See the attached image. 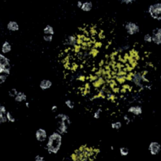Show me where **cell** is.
Wrapping results in <instances>:
<instances>
[{
	"label": "cell",
	"instance_id": "obj_1",
	"mask_svg": "<svg viewBox=\"0 0 161 161\" xmlns=\"http://www.w3.org/2000/svg\"><path fill=\"white\" fill-rule=\"evenodd\" d=\"M62 140V134L57 131L51 134L48 139L46 144L48 151L51 154H57L61 147Z\"/></svg>",
	"mask_w": 161,
	"mask_h": 161
},
{
	"label": "cell",
	"instance_id": "obj_2",
	"mask_svg": "<svg viewBox=\"0 0 161 161\" xmlns=\"http://www.w3.org/2000/svg\"><path fill=\"white\" fill-rule=\"evenodd\" d=\"M57 121V131L63 134L68 132L69 125L71 123L70 118L64 114H59L56 116Z\"/></svg>",
	"mask_w": 161,
	"mask_h": 161
},
{
	"label": "cell",
	"instance_id": "obj_3",
	"mask_svg": "<svg viewBox=\"0 0 161 161\" xmlns=\"http://www.w3.org/2000/svg\"><path fill=\"white\" fill-rule=\"evenodd\" d=\"M147 14L153 20L161 21V1L151 4L147 8Z\"/></svg>",
	"mask_w": 161,
	"mask_h": 161
},
{
	"label": "cell",
	"instance_id": "obj_4",
	"mask_svg": "<svg viewBox=\"0 0 161 161\" xmlns=\"http://www.w3.org/2000/svg\"><path fill=\"white\" fill-rule=\"evenodd\" d=\"M0 68L3 69V74L10 75L11 71L10 60L4 54L0 53Z\"/></svg>",
	"mask_w": 161,
	"mask_h": 161
},
{
	"label": "cell",
	"instance_id": "obj_5",
	"mask_svg": "<svg viewBox=\"0 0 161 161\" xmlns=\"http://www.w3.org/2000/svg\"><path fill=\"white\" fill-rule=\"evenodd\" d=\"M124 26L127 34L129 35H136L140 32V26L134 22H127Z\"/></svg>",
	"mask_w": 161,
	"mask_h": 161
},
{
	"label": "cell",
	"instance_id": "obj_6",
	"mask_svg": "<svg viewBox=\"0 0 161 161\" xmlns=\"http://www.w3.org/2000/svg\"><path fill=\"white\" fill-rule=\"evenodd\" d=\"M131 80L136 87L142 88L143 86V83L145 79L144 76L140 73L137 72L133 75Z\"/></svg>",
	"mask_w": 161,
	"mask_h": 161
},
{
	"label": "cell",
	"instance_id": "obj_7",
	"mask_svg": "<svg viewBox=\"0 0 161 161\" xmlns=\"http://www.w3.org/2000/svg\"><path fill=\"white\" fill-rule=\"evenodd\" d=\"M152 43L156 45H161V27L156 28L153 30L152 34Z\"/></svg>",
	"mask_w": 161,
	"mask_h": 161
},
{
	"label": "cell",
	"instance_id": "obj_8",
	"mask_svg": "<svg viewBox=\"0 0 161 161\" xmlns=\"http://www.w3.org/2000/svg\"><path fill=\"white\" fill-rule=\"evenodd\" d=\"M149 151L153 155H155L158 154L161 150V145L157 141H152L149 144Z\"/></svg>",
	"mask_w": 161,
	"mask_h": 161
},
{
	"label": "cell",
	"instance_id": "obj_9",
	"mask_svg": "<svg viewBox=\"0 0 161 161\" xmlns=\"http://www.w3.org/2000/svg\"><path fill=\"white\" fill-rule=\"evenodd\" d=\"M35 139L38 142H43L47 139V133L46 130L43 128H39L35 133Z\"/></svg>",
	"mask_w": 161,
	"mask_h": 161
},
{
	"label": "cell",
	"instance_id": "obj_10",
	"mask_svg": "<svg viewBox=\"0 0 161 161\" xmlns=\"http://www.w3.org/2000/svg\"><path fill=\"white\" fill-rule=\"evenodd\" d=\"M128 112L135 116H139L142 114V107L139 105L130 106L128 109Z\"/></svg>",
	"mask_w": 161,
	"mask_h": 161
},
{
	"label": "cell",
	"instance_id": "obj_11",
	"mask_svg": "<svg viewBox=\"0 0 161 161\" xmlns=\"http://www.w3.org/2000/svg\"><path fill=\"white\" fill-rule=\"evenodd\" d=\"M53 86V82L49 79H43L40 82L39 86L41 90L43 91L50 89Z\"/></svg>",
	"mask_w": 161,
	"mask_h": 161
},
{
	"label": "cell",
	"instance_id": "obj_12",
	"mask_svg": "<svg viewBox=\"0 0 161 161\" xmlns=\"http://www.w3.org/2000/svg\"><path fill=\"white\" fill-rule=\"evenodd\" d=\"M6 108L3 105L0 104V124H4L7 122L5 114L6 113Z\"/></svg>",
	"mask_w": 161,
	"mask_h": 161
},
{
	"label": "cell",
	"instance_id": "obj_13",
	"mask_svg": "<svg viewBox=\"0 0 161 161\" xmlns=\"http://www.w3.org/2000/svg\"><path fill=\"white\" fill-rule=\"evenodd\" d=\"M77 44V39L76 37L74 35H69L65 40V44L66 45L68 46L72 47L75 46Z\"/></svg>",
	"mask_w": 161,
	"mask_h": 161
},
{
	"label": "cell",
	"instance_id": "obj_14",
	"mask_svg": "<svg viewBox=\"0 0 161 161\" xmlns=\"http://www.w3.org/2000/svg\"><path fill=\"white\" fill-rule=\"evenodd\" d=\"M8 30L10 32H17L19 29V26L18 23L15 21H10L7 25Z\"/></svg>",
	"mask_w": 161,
	"mask_h": 161
},
{
	"label": "cell",
	"instance_id": "obj_15",
	"mask_svg": "<svg viewBox=\"0 0 161 161\" xmlns=\"http://www.w3.org/2000/svg\"><path fill=\"white\" fill-rule=\"evenodd\" d=\"M12 50V46L9 41H5L1 45V53L3 54L9 53Z\"/></svg>",
	"mask_w": 161,
	"mask_h": 161
},
{
	"label": "cell",
	"instance_id": "obj_16",
	"mask_svg": "<svg viewBox=\"0 0 161 161\" xmlns=\"http://www.w3.org/2000/svg\"><path fill=\"white\" fill-rule=\"evenodd\" d=\"M15 101L17 102L21 103L24 101H26L27 96L25 93L21 91H19L17 95L14 97Z\"/></svg>",
	"mask_w": 161,
	"mask_h": 161
},
{
	"label": "cell",
	"instance_id": "obj_17",
	"mask_svg": "<svg viewBox=\"0 0 161 161\" xmlns=\"http://www.w3.org/2000/svg\"><path fill=\"white\" fill-rule=\"evenodd\" d=\"M93 4L92 2L90 1H86L83 3L81 9L84 12H88L91 11V10L93 9Z\"/></svg>",
	"mask_w": 161,
	"mask_h": 161
},
{
	"label": "cell",
	"instance_id": "obj_18",
	"mask_svg": "<svg viewBox=\"0 0 161 161\" xmlns=\"http://www.w3.org/2000/svg\"><path fill=\"white\" fill-rule=\"evenodd\" d=\"M43 31L45 35H53L55 33L54 28L50 25H48L45 26V28H44Z\"/></svg>",
	"mask_w": 161,
	"mask_h": 161
},
{
	"label": "cell",
	"instance_id": "obj_19",
	"mask_svg": "<svg viewBox=\"0 0 161 161\" xmlns=\"http://www.w3.org/2000/svg\"><path fill=\"white\" fill-rule=\"evenodd\" d=\"M5 115H6V117L7 121L12 122V123H13V122L16 121V119H15V118L14 117L13 115H12V114H11L10 112L7 111L6 114H5Z\"/></svg>",
	"mask_w": 161,
	"mask_h": 161
},
{
	"label": "cell",
	"instance_id": "obj_20",
	"mask_svg": "<svg viewBox=\"0 0 161 161\" xmlns=\"http://www.w3.org/2000/svg\"><path fill=\"white\" fill-rule=\"evenodd\" d=\"M144 41L146 43H152V37L151 34H146L143 37Z\"/></svg>",
	"mask_w": 161,
	"mask_h": 161
},
{
	"label": "cell",
	"instance_id": "obj_21",
	"mask_svg": "<svg viewBox=\"0 0 161 161\" xmlns=\"http://www.w3.org/2000/svg\"><path fill=\"white\" fill-rule=\"evenodd\" d=\"M120 153L122 156H127L129 153V149L126 147H121L120 149Z\"/></svg>",
	"mask_w": 161,
	"mask_h": 161
},
{
	"label": "cell",
	"instance_id": "obj_22",
	"mask_svg": "<svg viewBox=\"0 0 161 161\" xmlns=\"http://www.w3.org/2000/svg\"><path fill=\"white\" fill-rule=\"evenodd\" d=\"M122 126V124L121 122L118 121L116 122H113L111 124V127L113 129H115V130H119L120 129Z\"/></svg>",
	"mask_w": 161,
	"mask_h": 161
},
{
	"label": "cell",
	"instance_id": "obj_23",
	"mask_svg": "<svg viewBox=\"0 0 161 161\" xmlns=\"http://www.w3.org/2000/svg\"><path fill=\"white\" fill-rule=\"evenodd\" d=\"M19 93L18 90L15 88H13L10 90L9 91V95L10 97H15Z\"/></svg>",
	"mask_w": 161,
	"mask_h": 161
},
{
	"label": "cell",
	"instance_id": "obj_24",
	"mask_svg": "<svg viewBox=\"0 0 161 161\" xmlns=\"http://www.w3.org/2000/svg\"><path fill=\"white\" fill-rule=\"evenodd\" d=\"M65 104L67 106V107L70 109H72L75 107L74 103L72 102L71 100H68L65 101Z\"/></svg>",
	"mask_w": 161,
	"mask_h": 161
},
{
	"label": "cell",
	"instance_id": "obj_25",
	"mask_svg": "<svg viewBox=\"0 0 161 161\" xmlns=\"http://www.w3.org/2000/svg\"><path fill=\"white\" fill-rule=\"evenodd\" d=\"M43 38H44V41L46 42L50 43L53 41V35H44Z\"/></svg>",
	"mask_w": 161,
	"mask_h": 161
},
{
	"label": "cell",
	"instance_id": "obj_26",
	"mask_svg": "<svg viewBox=\"0 0 161 161\" xmlns=\"http://www.w3.org/2000/svg\"><path fill=\"white\" fill-rule=\"evenodd\" d=\"M8 75L5 74H0V85L4 84L7 79Z\"/></svg>",
	"mask_w": 161,
	"mask_h": 161
},
{
	"label": "cell",
	"instance_id": "obj_27",
	"mask_svg": "<svg viewBox=\"0 0 161 161\" xmlns=\"http://www.w3.org/2000/svg\"><path fill=\"white\" fill-rule=\"evenodd\" d=\"M119 1L122 3L126 5H130L136 1V0H119Z\"/></svg>",
	"mask_w": 161,
	"mask_h": 161
},
{
	"label": "cell",
	"instance_id": "obj_28",
	"mask_svg": "<svg viewBox=\"0 0 161 161\" xmlns=\"http://www.w3.org/2000/svg\"><path fill=\"white\" fill-rule=\"evenodd\" d=\"M101 112H102V110H101V109H98L94 113V118L96 119H98L100 118V113H101Z\"/></svg>",
	"mask_w": 161,
	"mask_h": 161
},
{
	"label": "cell",
	"instance_id": "obj_29",
	"mask_svg": "<svg viewBox=\"0 0 161 161\" xmlns=\"http://www.w3.org/2000/svg\"><path fill=\"white\" fill-rule=\"evenodd\" d=\"M130 48V45H128V44H126V45H123L121 47H120L119 48V50L120 51H125V50H128Z\"/></svg>",
	"mask_w": 161,
	"mask_h": 161
},
{
	"label": "cell",
	"instance_id": "obj_30",
	"mask_svg": "<svg viewBox=\"0 0 161 161\" xmlns=\"http://www.w3.org/2000/svg\"><path fill=\"white\" fill-rule=\"evenodd\" d=\"M35 161H45L44 157L41 156L40 155H36L35 157Z\"/></svg>",
	"mask_w": 161,
	"mask_h": 161
},
{
	"label": "cell",
	"instance_id": "obj_31",
	"mask_svg": "<svg viewBox=\"0 0 161 161\" xmlns=\"http://www.w3.org/2000/svg\"><path fill=\"white\" fill-rule=\"evenodd\" d=\"M82 3H83V2L81 1H79L77 2V3H76V6L78 8H80L81 9V8L82 6Z\"/></svg>",
	"mask_w": 161,
	"mask_h": 161
},
{
	"label": "cell",
	"instance_id": "obj_32",
	"mask_svg": "<svg viewBox=\"0 0 161 161\" xmlns=\"http://www.w3.org/2000/svg\"><path fill=\"white\" fill-rule=\"evenodd\" d=\"M57 106H56V105H54V106H52V107H51V111H53V112H56V111H57Z\"/></svg>",
	"mask_w": 161,
	"mask_h": 161
},
{
	"label": "cell",
	"instance_id": "obj_33",
	"mask_svg": "<svg viewBox=\"0 0 161 161\" xmlns=\"http://www.w3.org/2000/svg\"><path fill=\"white\" fill-rule=\"evenodd\" d=\"M124 119L125 120V121L127 122H130V119L129 118V117L125 115V116H124Z\"/></svg>",
	"mask_w": 161,
	"mask_h": 161
},
{
	"label": "cell",
	"instance_id": "obj_34",
	"mask_svg": "<svg viewBox=\"0 0 161 161\" xmlns=\"http://www.w3.org/2000/svg\"><path fill=\"white\" fill-rule=\"evenodd\" d=\"M25 106L26 107H28H28H29V106H30V104H29V103L28 102H26Z\"/></svg>",
	"mask_w": 161,
	"mask_h": 161
},
{
	"label": "cell",
	"instance_id": "obj_35",
	"mask_svg": "<svg viewBox=\"0 0 161 161\" xmlns=\"http://www.w3.org/2000/svg\"><path fill=\"white\" fill-rule=\"evenodd\" d=\"M160 82H161V75L160 76Z\"/></svg>",
	"mask_w": 161,
	"mask_h": 161
}]
</instances>
